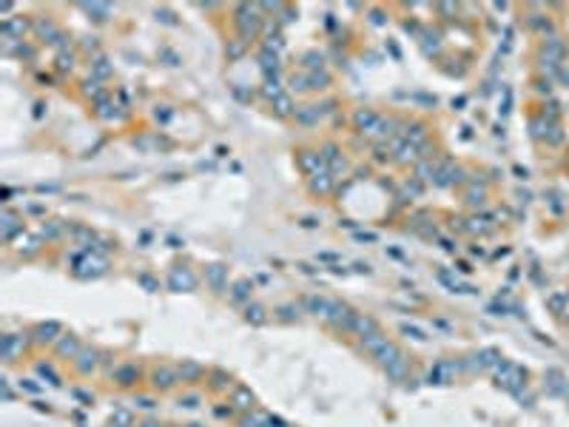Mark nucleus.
<instances>
[{
	"instance_id": "6e6552de",
	"label": "nucleus",
	"mask_w": 569,
	"mask_h": 427,
	"mask_svg": "<svg viewBox=\"0 0 569 427\" xmlns=\"http://www.w3.org/2000/svg\"><path fill=\"white\" fill-rule=\"evenodd\" d=\"M333 185V177L327 174V171H319V174H313V180H310V188L319 191V194H327Z\"/></svg>"
},
{
	"instance_id": "c756f323",
	"label": "nucleus",
	"mask_w": 569,
	"mask_h": 427,
	"mask_svg": "<svg viewBox=\"0 0 569 427\" xmlns=\"http://www.w3.org/2000/svg\"><path fill=\"white\" fill-rule=\"evenodd\" d=\"M134 373H137V370H134V368H123V370H120V373H117V376L123 379V384H131V379H134Z\"/></svg>"
},
{
	"instance_id": "f257e3e1",
	"label": "nucleus",
	"mask_w": 569,
	"mask_h": 427,
	"mask_svg": "<svg viewBox=\"0 0 569 427\" xmlns=\"http://www.w3.org/2000/svg\"><path fill=\"white\" fill-rule=\"evenodd\" d=\"M237 23H239V31H242V37H251V35H256V29H259V23H262V17H259V12L253 6H239L237 9Z\"/></svg>"
},
{
	"instance_id": "4be33fe9",
	"label": "nucleus",
	"mask_w": 569,
	"mask_h": 427,
	"mask_svg": "<svg viewBox=\"0 0 569 427\" xmlns=\"http://www.w3.org/2000/svg\"><path fill=\"white\" fill-rule=\"evenodd\" d=\"M324 159H327V162H333L336 168H345V159L339 157V151L333 148V145H327V148H324Z\"/></svg>"
},
{
	"instance_id": "6ab92c4d",
	"label": "nucleus",
	"mask_w": 569,
	"mask_h": 427,
	"mask_svg": "<svg viewBox=\"0 0 569 427\" xmlns=\"http://www.w3.org/2000/svg\"><path fill=\"white\" fill-rule=\"evenodd\" d=\"M208 279L214 288H222V279H225V268L222 265H211L208 268Z\"/></svg>"
},
{
	"instance_id": "1a4fd4ad",
	"label": "nucleus",
	"mask_w": 569,
	"mask_h": 427,
	"mask_svg": "<svg viewBox=\"0 0 569 427\" xmlns=\"http://www.w3.org/2000/svg\"><path fill=\"white\" fill-rule=\"evenodd\" d=\"M384 345H387V336H382L379 331L364 336V350H370V353H376V356H379V350H382Z\"/></svg>"
},
{
	"instance_id": "aec40b11",
	"label": "nucleus",
	"mask_w": 569,
	"mask_h": 427,
	"mask_svg": "<svg viewBox=\"0 0 569 427\" xmlns=\"http://www.w3.org/2000/svg\"><path fill=\"white\" fill-rule=\"evenodd\" d=\"M274 109L279 111V114H290V109H293V103H290V97H288V94H282V97H276V100H274Z\"/></svg>"
},
{
	"instance_id": "a878e982",
	"label": "nucleus",
	"mask_w": 569,
	"mask_h": 427,
	"mask_svg": "<svg viewBox=\"0 0 569 427\" xmlns=\"http://www.w3.org/2000/svg\"><path fill=\"white\" fill-rule=\"evenodd\" d=\"M180 373H182V379H194V376H199V373H202V368H199V365H194V362H188L185 368H180Z\"/></svg>"
},
{
	"instance_id": "39448f33",
	"label": "nucleus",
	"mask_w": 569,
	"mask_h": 427,
	"mask_svg": "<svg viewBox=\"0 0 569 427\" xmlns=\"http://www.w3.org/2000/svg\"><path fill=\"white\" fill-rule=\"evenodd\" d=\"M347 327H353V331H359L361 336H370V333H376V322H373V319L359 316V313H353V319H350V325H347Z\"/></svg>"
},
{
	"instance_id": "7ed1b4c3",
	"label": "nucleus",
	"mask_w": 569,
	"mask_h": 427,
	"mask_svg": "<svg viewBox=\"0 0 569 427\" xmlns=\"http://www.w3.org/2000/svg\"><path fill=\"white\" fill-rule=\"evenodd\" d=\"M379 117H382V114H376V111H370V109H361V111H356V125H359L364 134L373 137L376 125H379Z\"/></svg>"
},
{
	"instance_id": "c85d7f7f",
	"label": "nucleus",
	"mask_w": 569,
	"mask_h": 427,
	"mask_svg": "<svg viewBox=\"0 0 569 427\" xmlns=\"http://www.w3.org/2000/svg\"><path fill=\"white\" fill-rule=\"evenodd\" d=\"M3 228H6V231H3V237L9 239V237H12V231L17 228V225H15V217H12V214H3Z\"/></svg>"
},
{
	"instance_id": "2f4dec72",
	"label": "nucleus",
	"mask_w": 569,
	"mask_h": 427,
	"mask_svg": "<svg viewBox=\"0 0 569 427\" xmlns=\"http://www.w3.org/2000/svg\"><path fill=\"white\" fill-rule=\"evenodd\" d=\"M3 31H6V35H9V31H26V23H6Z\"/></svg>"
},
{
	"instance_id": "9b49d317",
	"label": "nucleus",
	"mask_w": 569,
	"mask_h": 427,
	"mask_svg": "<svg viewBox=\"0 0 569 427\" xmlns=\"http://www.w3.org/2000/svg\"><path fill=\"white\" fill-rule=\"evenodd\" d=\"M416 154H418L416 145H410V143H396V159H398V162H413V159H416Z\"/></svg>"
},
{
	"instance_id": "7c9ffc66",
	"label": "nucleus",
	"mask_w": 569,
	"mask_h": 427,
	"mask_svg": "<svg viewBox=\"0 0 569 427\" xmlns=\"http://www.w3.org/2000/svg\"><path fill=\"white\" fill-rule=\"evenodd\" d=\"M308 69H322V54H308Z\"/></svg>"
},
{
	"instance_id": "412c9836",
	"label": "nucleus",
	"mask_w": 569,
	"mask_h": 427,
	"mask_svg": "<svg viewBox=\"0 0 569 427\" xmlns=\"http://www.w3.org/2000/svg\"><path fill=\"white\" fill-rule=\"evenodd\" d=\"M259 60H262V69H265L267 74H271V72L276 74V65H279V63H276V54H271V51H262Z\"/></svg>"
},
{
	"instance_id": "0eeeda50",
	"label": "nucleus",
	"mask_w": 569,
	"mask_h": 427,
	"mask_svg": "<svg viewBox=\"0 0 569 427\" xmlns=\"http://www.w3.org/2000/svg\"><path fill=\"white\" fill-rule=\"evenodd\" d=\"M305 305H308V311H310V313H316V316H324V319H327V311H330V299L308 297V299H305Z\"/></svg>"
},
{
	"instance_id": "393cba45",
	"label": "nucleus",
	"mask_w": 569,
	"mask_h": 427,
	"mask_svg": "<svg viewBox=\"0 0 569 427\" xmlns=\"http://www.w3.org/2000/svg\"><path fill=\"white\" fill-rule=\"evenodd\" d=\"M233 402H237V407H242V410H245V407H251L253 396H251V393H248V390H237V396H233Z\"/></svg>"
},
{
	"instance_id": "c9c22d12",
	"label": "nucleus",
	"mask_w": 569,
	"mask_h": 427,
	"mask_svg": "<svg viewBox=\"0 0 569 427\" xmlns=\"http://www.w3.org/2000/svg\"><path fill=\"white\" fill-rule=\"evenodd\" d=\"M72 63H74L72 54H60V69H72Z\"/></svg>"
},
{
	"instance_id": "f8f14e48",
	"label": "nucleus",
	"mask_w": 569,
	"mask_h": 427,
	"mask_svg": "<svg viewBox=\"0 0 569 427\" xmlns=\"http://www.w3.org/2000/svg\"><path fill=\"white\" fill-rule=\"evenodd\" d=\"M424 140H427V128L421 123H416L413 128H407V143H410V145H416V148H418Z\"/></svg>"
},
{
	"instance_id": "bb28decb",
	"label": "nucleus",
	"mask_w": 569,
	"mask_h": 427,
	"mask_svg": "<svg viewBox=\"0 0 569 427\" xmlns=\"http://www.w3.org/2000/svg\"><path fill=\"white\" fill-rule=\"evenodd\" d=\"M114 424H120V427H131V413H128V410H114Z\"/></svg>"
},
{
	"instance_id": "f03ea898",
	"label": "nucleus",
	"mask_w": 569,
	"mask_h": 427,
	"mask_svg": "<svg viewBox=\"0 0 569 427\" xmlns=\"http://www.w3.org/2000/svg\"><path fill=\"white\" fill-rule=\"evenodd\" d=\"M194 285H196V279H194L191 271H185V268H174L171 271V288L174 290H191Z\"/></svg>"
},
{
	"instance_id": "20e7f679",
	"label": "nucleus",
	"mask_w": 569,
	"mask_h": 427,
	"mask_svg": "<svg viewBox=\"0 0 569 427\" xmlns=\"http://www.w3.org/2000/svg\"><path fill=\"white\" fill-rule=\"evenodd\" d=\"M299 162H302V168L308 171V174H319V171H324V157H319L316 151H302V154H299Z\"/></svg>"
},
{
	"instance_id": "dca6fc26",
	"label": "nucleus",
	"mask_w": 569,
	"mask_h": 427,
	"mask_svg": "<svg viewBox=\"0 0 569 427\" xmlns=\"http://www.w3.org/2000/svg\"><path fill=\"white\" fill-rule=\"evenodd\" d=\"M299 123H316L319 120V106H305L302 111H296Z\"/></svg>"
},
{
	"instance_id": "473e14b6",
	"label": "nucleus",
	"mask_w": 569,
	"mask_h": 427,
	"mask_svg": "<svg viewBox=\"0 0 569 427\" xmlns=\"http://www.w3.org/2000/svg\"><path fill=\"white\" fill-rule=\"evenodd\" d=\"M233 297H237V299H245L248 297V282H239L237 290H233Z\"/></svg>"
},
{
	"instance_id": "cd10ccee",
	"label": "nucleus",
	"mask_w": 569,
	"mask_h": 427,
	"mask_svg": "<svg viewBox=\"0 0 569 427\" xmlns=\"http://www.w3.org/2000/svg\"><path fill=\"white\" fill-rule=\"evenodd\" d=\"M80 359H83V362H80V370H83V373H86L88 368H94V350H91V353H88V350H83V353H80Z\"/></svg>"
},
{
	"instance_id": "f704fd0d",
	"label": "nucleus",
	"mask_w": 569,
	"mask_h": 427,
	"mask_svg": "<svg viewBox=\"0 0 569 427\" xmlns=\"http://www.w3.org/2000/svg\"><path fill=\"white\" fill-rule=\"evenodd\" d=\"M404 333H410L413 339H418V342H421V339H427V336H424L421 331H418V327H407V325H404Z\"/></svg>"
},
{
	"instance_id": "4468645a",
	"label": "nucleus",
	"mask_w": 569,
	"mask_h": 427,
	"mask_svg": "<svg viewBox=\"0 0 569 427\" xmlns=\"http://www.w3.org/2000/svg\"><path fill=\"white\" fill-rule=\"evenodd\" d=\"M305 80L310 83V88H327V86H330V74H327V72H322V74L313 72V74H308Z\"/></svg>"
},
{
	"instance_id": "423d86ee",
	"label": "nucleus",
	"mask_w": 569,
	"mask_h": 427,
	"mask_svg": "<svg viewBox=\"0 0 569 427\" xmlns=\"http://www.w3.org/2000/svg\"><path fill=\"white\" fill-rule=\"evenodd\" d=\"M498 379H501L507 387H515V384L521 382V370L515 368V365H501V370H498Z\"/></svg>"
},
{
	"instance_id": "ddd939ff",
	"label": "nucleus",
	"mask_w": 569,
	"mask_h": 427,
	"mask_svg": "<svg viewBox=\"0 0 569 427\" xmlns=\"http://www.w3.org/2000/svg\"><path fill=\"white\" fill-rule=\"evenodd\" d=\"M450 370H453V365H447V362L436 365V370L430 373V382H439V384L450 382Z\"/></svg>"
},
{
	"instance_id": "f3484780",
	"label": "nucleus",
	"mask_w": 569,
	"mask_h": 427,
	"mask_svg": "<svg viewBox=\"0 0 569 427\" xmlns=\"http://www.w3.org/2000/svg\"><path fill=\"white\" fill-rule=\"evenodd\" d=\"M23 345V339H17V336H6L3 339V356L6 359H15V350Z\"/></svg>"
},
{
	"instance_id": "2eb2a0df",
	"label": "nucleus",
	"mask_w": 569,
	"mask_h": 427,
	"mask_svg": "<svg viewBox=\"0 0 569 427\" xmlns=\"http://www.w3.org/2000/svg\"><path fill=\"white\" fill-rule=\"evenodd\" d=\"M83 9L88 15H97V20H108V12H111L106 3H83Z\"/></svg>"
},
{
	"instance_id": "5701e85b",
	"label": "nucleus",
	"mask_w": 569,
	"mask_h": 427,
	"mask_svg": "<svg viewBox=\"0 0 569 427\" xmlns=\"http://www.w3.org/2000/svg\"><path fill=\"white\" fill-rule=\"evenodd\" d=\"M265 97H267V100H276V97H282V88H279V83H276V77L265 83Z\"/></svg>"
},
{
	"instance_id": "b1692460",
	"label": "nucleus",
	"mask_w": 569,
	"mask_h": 427,
	"mask_svg": "<svg viewBox=\"0 0 569 427\" xmlns=\"http://www.w3.org/2000/svg\"><path fill=\"white\" fill-rule=\"evenodd\" d=\"M157 384H162V387H171V384H174V370H168V368L157 370Z\"/></svg>"
},
{
	"instance_id": "e433bc0d",
	"label": "nucleus",
	"mask_w": 569,
	"mask_h": 427,
	"mask_svg": "<svg viewBox=\"0 0 569 427\" xmlns=\"http://www.w3.org/2000/svg\"><path fill=\"white\" fill-rule=\"evenodd\" d=\"M74 348H77V342H74V339H69V342H63V345H60V350H63V353H74Z\"/></svg>"
},
{
	"instance_id": "72a5a7b5",
	"label": "nucleus",
	"mask_w": 569,
	"mask_h": 427,
	"mask_svg": "<svg viewBox=\"0 0 569 427\" xmlns=\"http://www.w3.org/2000/svg\"><path fill=\"white\" fill-rule=\"evenodd\" d=\"M248 319H253V322H262V308H248Z\"/></svg>"
},
{
	"instance_id": "a211bd4d",
	"label": "nucleus",
	"mask_w": 569,
	"mask_h": 427,
	"mask_svg": "<svg viewBox=\"0 0 569 427\" xmlns=\"http://www.w3.org/2000/svg\"><path fill=\"white\" fill-rule=\"evenodd\" d=\"M83 268H86V271H83V276L103 274V271H106V262H103V259H91V256H88V259H83Z\"/></svg>"
},
{
	"instance_id": "9d476101",
	"label": "nucleus",
	"mask_w": 569,
	"mask_h": 427,
	"mask_svg": "<svg viewBox=\"0 0 569 427\" xmlns=\"http://www.w3.org/2000/svg\"><path fill=\"white\" fill-rule=\"evenodd\" d=\"M404 373H407V359H404V353H401L396 362H390V365H387V376H390V379H396V382H401Z\"/></svg>"
}]
</instances>
